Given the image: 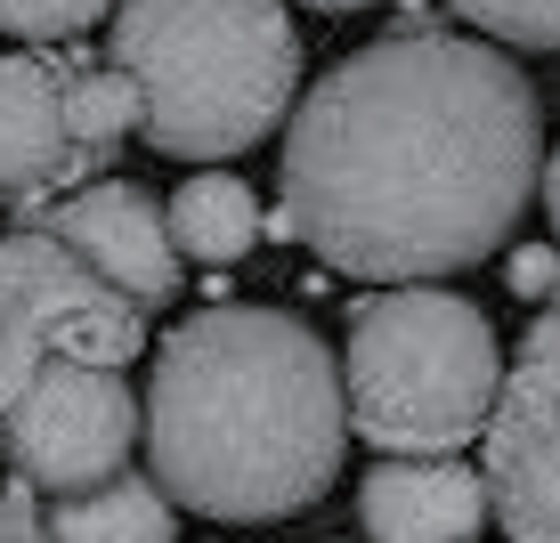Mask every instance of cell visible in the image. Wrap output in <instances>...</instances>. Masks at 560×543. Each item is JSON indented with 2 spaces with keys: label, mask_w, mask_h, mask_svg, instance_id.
Returning a JSON list of instances; mask_svg holds the SVG:
<instances>
[{
  "label": "cell",
  "mask_w": 560,
  "mask_h": 543,
  "mask_svg": "<svg viewBox=\"0 0 560 543\" xmlns=\"http://www.w3.org/2000/svg\"><path fill=\"white\" fill-rule=\"evenodd\" d=\"M504 381V341L488 308L439 293V284H398V293L358 300L350 317V430L382 455H463L479 446Z\"/></svg>",
  "instance_id": "277c9868"
},
{
  "label": "cell",
  "mask_w": 560,
  "mask_h": 543,
  "mask_svg": "<svg viewBox=\"0 0 560 543\" xmlns=\"http://www.w3.org/2000/svg\"><path fill=\"white\" fill-rule=\"evenodd\" d=\"M90 163L66 130V57H0V203H42L82 187Z\"/></svg>",
  "instance_id": "9c48e42d"
},
{
  "label": "cell",
  "mask_w": 560,
  "mask_h": 543,
  "mask_svg": "<svg viewBox=\"0 0 560 543\" xmlns=\"http://www.w3.org/2000/svg\"><path fill=\"white\" fill-rule=\"evenodd\" d=\"M42 227H49V236H66L114 284V293H130L147 317L187 284L179 276V244H171V220L154 211L147 187H130V179H82V187H66V196L42 211Z\"/></svg>",
  "instance_id": "ba28073f"
},
{
  "label": "cell",
  "mask_w": 560,
  "mask_h": 543,
  "mask_svg": "<svg viewBox=\"0 0 560 543\" xmlns=\"http://www.w3.org/2000/svg\"><path fill=\"white\" fill-rule=\"evenodd\" d=\"M512 293L520 300H545V293H560V251H545V244H528V251H512Z\"/></svg>",
  "instance_id": "2e32d148"
},
{
  "label": "cell",
  "mask_w": 560,
  "mask_h": 543,
  "mask_svg": "<svg viewBox=\"0 0 560 543\" xmlns=\"http://www.w3.org/2000/svg\"><path fill=\"white\" fill-rule=\"evenodd\" d=\"M545 220H552V236H560V146H552V163H545Z\"/></svg>",
  "instance_id": "ac0fdd59"
},
{
  "label": "cell",
  "mask_w": 560,
  "mask_h": 543,
  "mask_svg": "<svg viewBox=\"0 0 560 543\" xmlns=\"http://www.w3.org/2000/svg\"><path fill=\"white\" fill-rule=\"evenodd\" d=\"M447 16L512 49H560V0H447Z\"/></svg>",
  "instance_id": "5bb4252c"
},
{
  "label": "cell",
  "mask_w": 560,
  "mask_h": 543,
  "mask_svg": "<svg viewBox=\"0 0 560 543\" xmlns=\"http://www.w3.org/2000/svg\"><path fill=\"white\" fill-rule=\"evenodd\" d=\"M147 349V308L114 293L98 268L42 220L0 236V438L25 398V381L49 357H90V365H130Z\"/></svg>",
  "instance_id": "5b68a950"
},
{
  "label": "cell",
  "mask_w": 560,
  "mask_h": 543,
  "mask_svg": "<svg viewBox=\"0 0 560 543\" xmlns=\"http://www.w3.org/2000/svg\"><path fill=\"white\" fill-rule=\"evenodd\" d=\"M163 220H171V244H179L187 260H211V268L244 260V251L268 236L260 196L236 179V170H196V179L163 203Z\"/></svg>",
  "instance_id": "7c38bea8"
},
{
  "label": "cell",
  "mask_w": 560,
  "mask_h": 543,
  "mask_svg": "<svg viewBox=\"0 0 560 543\" xmlns=\"http://www.w3.org/2000/svg\"><path fill=\"white\" fill-rule=\"evenodd\" d=\"M139 438L179 511L260 528L308 511L341 471L350 390L334 349L284 308L211 300L154 349Z\"/></svg>",
  "instance_id": "7a4b0ae2"
},
{
  "label": "cell",
  "mask_w": 560,
  "mask_h": 543,
  "mask_svg": "<svg viewBox=\"0 0 560 543\" xmlns=\"http://www.w3.org/2000/svg\"><path fill=\"white\" fill-rule=\"evenodd\" d=\"M114 0H0V33L25 49H57V42H82L90 25H106Z\"/></svg>",
  "instance_id": "9a60e30c"
},
{
  "label": "cell",
  "mask_w": 560,
  "mask_h": 543,
  "mask_svg": "<svg viewBox=\"0 0 560 543\" xmlns=\"http://www.w3.org/2000/svg\"><path fill=\"white\" fill-rule=\"evenodd\" d=\"M66 130H73V146H82V163L98 170L114 146L139 130V82H130L122 66H73L66 57Z\"/></svg>",
  "instance_id": "4fadbf2b"
},
{
  "label": "cell",
  "mask_w": 560,
  "mask_h": 543,
  "mask_svg": "<svg viewBox=\"0 0 560 543\" xmlns=\"http://www.w3.org/2000/svg\"><path fill=\"white\" fill-rule=\"evenodd\" d=\"M106 57L139 82V139L179 163L260 146L301 98V33L284 0H122Z\"/></svg>",
  "instance_id": "3957f363"
},
{
  "label": "cell",
  "mask_w": 560,
  "mask_h": 543,
  "mask_svg": "<svg viewBox=\"0 0 560 543\" xmlns=\"http://www.w3.org/2000/svg\"><path fill=\"white\" fill-rule=\"evenodd\" d=\"M536 179V90L488 33H382L293 98L268 227L341 276L431 284L504 251Z\"/></svg>",
  "instance_id": "6da1fadb"
},
{
  "label": "cell",
  "mask_w": 560,
  "mask_h": 543,
  "mask_svg": "<svg viewBox=\"0 0 560 543\" xmlns=\"http://www.w3.org/2000/svg\"><path fill=\"white\" fill-rule=\"evenodd\" d=\"M488 519L504 543H560V293L536 300V324L520 333L495 381L488 430Z\"/></svg>",
  "instance_id": "8992f818"
},
{
  "label": "cell",
  "mask_w": 560,
  "mask_h": 543,
  "mask_svg": "<svg viewBox=\"0 0 560 543\" xmlns=\"http://www.w3.org/2000/svg\"><path fill=\"white\" fill-rule=\"evenodd\" d=\"M49 543H179V528H171V495L163 479H130L114 471L98 479V487H73V495H49L42 511Z\"/></svg>",
  "instance_id": "8fae6325"
},
{
  "label": "cell",
  "mask_w": 560,
  "mask_h": 543,
  "mask_svg": "<svg viewBox=\"0 0 560 543\" xmlns=\"http://www.w3.org/2000/svg\"><path fill=\"white\" fill-rule=\"evenodd\" d=\"M0 543H49V528H42V511H33V487H25V479H9V487H0Z\"/></svg>",
  "instance_id": "e0dca14e"
},
{
  "label": "cell",
  "mask_w": 560,
  "mask_h": 543,
  "mask_svg": "<svg viewBox=\"0 0 560 543\" xmlns=\"http://www.w3.org/2000/svg\"><path fill=\"white\" fill-rule=\"evenodd\" d=\"M488 519V479L455 455H382L358 487L365 543H471Z\"/></svg>",
  "instance_id": "30bf717a"
},
{
  "label": "cell",
  "mask_w": 560,
  "mask_h": 543,
  "mask_svg": "<svg viewBox=\"0 0 560 543\" xmlns=\"http://www.w3.org/2000/svg\"><path fill=\"white\" fill-rule=\"evenodd\" d=\"M301 9H374V0H301Z\"/></svg>",
  "instance_id": "d6986e66"
},
{
  "label": "cell",
  "mask_w": 560,
  "mask_h": 543,
  "mask_svg": "<svg viewBox=\"0 0 560 543\" xmlns=\"http://www.w3.org/2000/svg\"><path fill=\"white\" fill-rule=\"evenodd\" d=\"M130 446H139V390L122 381V365L49 357L16 398L0 455L33 495H73L114 479L130 462Z\"/></svg>",
  "instance_id": "52a82bcc"
}]
</instances>
